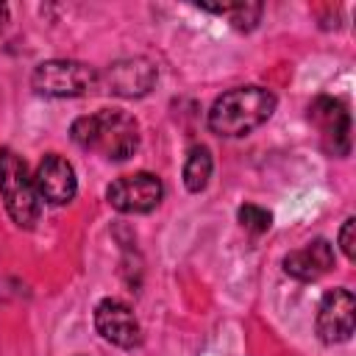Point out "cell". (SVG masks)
Masks as SVG:
<instances>
[{"label": "cell", "mask_w": 356, "mask_h": 356, "mask_svg": "<svg viewBox=\"0 0 356 356\" xmlns=\"http://www.w3.org/2000/svg\"><path fill=\"white\" fill-rule=\"evenodd\" d=\"M70 136L81 150L100 153L111 161H125L139 150V122L122 108H100L78 117Z\"/></svg>", "instance_id": "6da1fadb"}, {"label": "cell", "mask_w": 356, "mask_h": 356, "mask_svg": "<svg viewBox=\"0 0 356 356\" xmlns=\"http://www.w3.org/2000/svg\"><path fill=\"white\" fill-rule=\"evenodd\" d=\"M275 111V95L264 86H234L209 108V128L217 136L239 139L264 125Z\"/></svg>", "instance_id": "7a4b0ae2"}, {"label": "cell", "mask_w": 356, "mask_h": 356, "mask_svg": "<svg viewBox=\"0 0 356 356\" xmlns=\"http://www.w3.org/2000/svg\"><path fill=\"white\" fill-rule=\"evenodd\" d=\"M0 197L8 217L19 228H33V222L39 220L42 200L22 156H17L11 147H0Z\"/></svg>", "instance_id": "3957f363"}, {"label": "cell", "mask_w": 356, "mask_h": 356, "mask_svg": "<svg viewBox=\"0 0 356 356\" xmlns=\"http://www.w3.org/2000/svg\"><path fill=\"white\" fill-rule=\"evenodd\" d=\"M97 81L100 72L95 67L72 58L42 61L31 75V86L44 97H81L95 92Z\"/></svg>", "instance_id": "277c9868"}, {"label": "cell", "mask_w": 356, "mask_h": 356, "mask_svg": "<svg viewBox=\"0 0 356 356\" xmlns=\"http://www.w3.org/2000/svg\"><path fill=\"white\" fill-rule=\"evenodd\" d=\"M161 197H164V186H161L159 175H153V172L122 175V178L111 181L106 189L108 206L122 214H147L161 203Z\"/></svg>", "instance_id": "5b68a950"}, {"label": "cell", "mask_w": 356, "mask_h": 356, "mask_svg": "<svg viewBox=\"0 0 356 356\" xmlns=\"http://www.w3.org/2000/svg\"><path fill=\"white\" fill-rule=\"evenodd\" d=\"M317 334L325 345H339L348 342L353 337V325H356V298L350 289L337 286L328 289L317 306Z\"/></svg>", "instance_id": "8992f818"}, {"label": "cell", "mask_w": 356, "mask_h": 356, "mask_svg": "<svg viewBox=\"0 0 356 356\" xmlns=\"http://www.w3.org/2000/svg\"><path fill=\"white\" fill-rule=\"evenodd\" d=\"M159 70L150 58H120L106 72H100L97 89L117 95V97H142L156 86Z\"/></svg>", "instance_id": "52a82bcc"}, {"label": "cell", "mask_w": 356, "mask_h": 356, "mask_svg": "<svg viewBox=\"0 0 356 356\" xmlns=\"http://www.w3.org/2000/svg\"><path fill=\"white\" fill-rule=\"evenodd\" d=\"M309 117L320 131L323 147L331 156H348L350 153V114L348 106L337 97H317L309 106Z\"/></svg>", "instance_id": "ba28073f"}, {"label": "cell", "mask_w": 356, "mask_h": 356, "mask_svg": "<svg viewBox=\"0 0 356 356\" xmlns=\"http://www.w3.org/2000/svg\"><path fill=\"white\" fill-rule=\"evenodd\" d=\"M95 328L106 342H111L122 350H134L142 342V325H139L136 314L131 312L128 303H122L117 298H106L95 306Z\"/></svg>", "instance_id": "9c48e42d"}, {"label": "cell", "mask_w": 356, "mask_h": 356, "mask_svg": "<svg viewBox=\"0 0 356 356\" xmlns=\"http://www.w3.org/2000/svg\"><path fill=\"white\" fill-rule=\"evenodd\" d=\"M33 186H36L39 200H44L50 206H67L75 197V192H78V178H75L72 164L64 156L47 153L36 164Z\"/></svg>", "instance_id": "30bf717a"}, {"label": "cell", "mask_w": 356, "mask_h": 356, "mask_svg": "<svg viewBox=\"0 0 356 356\" xmlns=\"http://www.w3.org/2000/svg\"><path fill=\"white\" fill-rule=\"evenodd\" d=\"M334 267V248L328 239H312L284 256V273L295 281H317Z\"/></svg>", "instance_id": "8fae6325"}, {"label": "cell", "mask_w": 356, "mask_h": 356, "mask_svg": "<svg viewBox=\"0 0 356 356\" xmlns=\"http://www.w3.org/2000/svg\"><path fill=\"white\" fill-rule=\"evenodd\" d=\"M197 8L225 17L239 31L256 28V22L261 17V3H248V0H239V3H197Z\"/></svg>", "instance_id": "7c38bea8"}, {"label": "cell", "mask_w": 356, "mask_h": 356, "mask_svg": "<svg viewBox=\"0 0 356 356\" xmlns=\"http://www.w3.org/2000/svg\"><path fill=\"white\" fill-rule=\"evenodd\" d=\"M211 170H214V161H211V150L206 145H195L186 156V164H184V184L189 192H200L206 189L209 178H211Z\"/></svg>", "instance_id": "4fadbf2b"}, {"label": "cell", "mask_w": 356, "mask_h": 356, "mask_svg": "<svg viewBox=\"0 0 356 356\" xmlns=\"http://www.w3.org/2000/svg\"><path fill=\"white\" fill-rule=\"evenodd\" d=\"M236 217H239V225L245 231H250V234H264L273 225V214L267 209H261V206H253V203L239 206Z\"/></svg>", "instance_id": "5bb4252c"}, {"label": "cell", "mask_w": 356, "mask_h": 356, "mask_svg": "<svg viewBox=\"0 0 356 356\" xmlns=\"http://www.w3.org/2000/svg\"><path fill=\"white\" fill-rule=\"evenodd\" d=\"M353 231H356V220L353 217H348L345 222H342V228H339V248H342V253H345V259L348 261H353L356 259V239H353Z\"/></svg>", "instance_id": "9a60e30c"}, {"label": "cell", "mask_w": 356, "mask_h": 356, "mask_svg": "<svg viewBox=\"0 0 356 356\" xmlns=\"http://www.w3.org/2000/svg\"><path fill=\"white\" fill-rule=\"evenodd\" d=\"M6 22H8V6H6V3H0V31L6 28Z\"/></svg>", "instance_id": "2e32d148"}]
</instances>
